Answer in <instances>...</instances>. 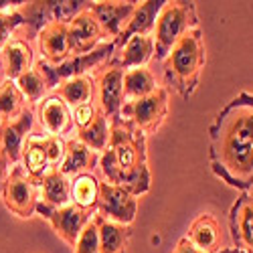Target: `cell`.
<instances>
[{"instance_id": "cell-26", "label": "cell", "mask_w": 253, "mask_h": 253, "mask_svg": "<svg viewBox=\"0 0 253 253\" xmlns=\"http://www.w3.org/2000/svg\"><path fill=\"white\" fill-rule=\"evenodd\" d=\"M99 186L101 182L93 172H85L71 178V203L89 211V213H95L99 201Z\"/></svg>"}, {"instance_id": "cell-30", "label": "cell", "mask_w": 253, "mask_h": 253, "mask_svg": "<svg viewBox=\"0 0 253 253\" xmlns=\"http://www.w3.org/2000/svg\"><path fill=\"white\" fill-rule=\"evenodd\" d=\"M110 138H112V124L103 114H99L95 122L87 126L85 130H77V140H81L95 154L105 152V148L110 146Z\"/></svg>"}, {"instance_id": "cell-29", "label": "cell", "mask_w": 253, "mask_h": 253, "mask_svg": "<svg viewBox=\"0 0 253 253\" xmlns=\"http://www.w3.org/2000/svg\"><path fill=\"white\" fill-rule=\"evenodd\" d=\"M23 29H29L27 14H25V2H16L8 10L0 12V51H2L12 39H20L18 33Z\"/></svg>"}, {"instance_id": "cell-7", "label": "cell", "mask_w": 253, "mask_h": 253, "mask_svg": "<svg viewBox=\"0 0 253 253\" xmlns=\"http://www.w3.org/2000/svg\"><path fill=\"white\" fill-rule=\"evenodd\" d=\"M2 201L12 215L29 219L39 209V182L27 174L23 164L10 168L2 188Z\"/></svg>"}, {"instance_id": "cell-25", "label": "cell", "mask_w": 253, "mask_h": 253, "mask_svg": "<svg viewBox=\"0 0 253 253\" xmlns=\"http://www.w3.org/2000/svg\"><path fill=\"white\" fill-rule=\"evenodd\" d=\"M160 85L156 81V75L148 67L128 69L124 73V97L126 101H136L156 91Z\"/></svg>"}, {"instance_id": "cell-10", "label": "cell", "mask_w": 253, "mask_h": 253, "mask_svg": "<svg viewBox=\"0 0 253 253\" xmlns=\"http://www.w3.org/2000/svg\"><path fill=\"white\" fill-rule=\"evenodd\" d=\"M35 112L27 108L16 120L0 124V152L4 154L10 166H16L23 160V150L29 136L33 134Z\"/></svg>"}, {"instance_id": "cell-32", "label": "cell", "mask_w": 253, "mask_h": 253, "mask_svg": "<svg viewBox=\"0 0 253 253\" xmlns=\"http://www.w3.org/2000/svg\"><path fill=\"white\" fill-rule=\"evenodd\" d=\"M101 114L97 101H87V103H81L71 108V116H73V124L77 130H85L87 126H91L95 122V118Z\"/></svg>"}, {"instance_id": "cell-28", "label": "cell", "mask_w": 253, "mask_h": 253, "mask_svg": "<svg viewBox=\"0 0 253 253\" xmlns=\"http://www.w3.org/2000/svg\"><path fill=\"white\" fill-rule=\"evenodd\" d=\"M29 108L25 95L20 93L18 85L10 79L0 81V124L12 122Z\"/></svg>"}, {"instance_id": "cell-27", "label": "cell", "mask_w": 253, "mask_h": 253, "mask_svg": "<svg viewBox=\"0 0 253 253\" xmlns=\"http://www.w3.org/2000/svg\"><path fill=\"white\" fill-rule=\"evenodd\" d=\"M14 83L18 85L20 93L25 95L27 103H39L41 99H45L47 93L53 89L51 83H49V77L45 73V69L41 67L39 63H37L33 69H29L25 75H20Z\"/></svg>"}, {"instance_id": "cell-18", "label": "cell", "mask_w": 253, "mask_h": 253, "mask_svg": "<svg viewBox=\"0 0 253 253\" xmlns=\"http://www.w3.org/2000/svg\"><path fill=\"white\" fill-rule=\"evenodd\" d=\"M67 205H71V178L59 168H51L39 182V207L61 209Z\"/></svg>"}, {"instance_id": "cell-5", "label": "cell", "mask_w": 253, "mask_h": 253, "mask_svg": "<svg viewBox=\"0 0 253 253\" xmlns=\"http://www.w3.org/2000/svg\"><path fill=\"white\" fill-rule=\"evenodd\" d=\"M168 89L160 85L156 91L136 101H126L122 110V120L144 136L156 134L168 116Z\"/></svg>"}, {"instance_id": "cell-11", "label": "cell", "mask_w": 253, "mask_h": 253, "mask_svg": "<svg viewBox=\"0 0 253 253\" xmlns=\"http://www.w3.org/2000/svg\"><path fill=\"white\" fill-rule=\"evenodd\" d=\"M105 33L99 25L95 14L85 4L81 12H77L69 23V43L71 55H87L95 51L101 43H105Z\"/></svg>"}, {"instance_id": "cell-24", "label": "cell", "mask_w": 253, "mask_h": 253, "mask_svg": "<svg viewBox=\"0 0 253 253\" xmlns=\"http://www.w3.org/2000/svg\"><path fill=\"white\" fill-rule=\"evenodd\" d=\"M55 95H59L69 108H75V105L87 103V101H95L93 75H79V77L61 81L55 87Z\"/></svg>"}, {"instance_id": "cell-4", "label": "cell", "mask_w": 253, "mask_h": 253, "mask_svg": "<svg viewBox=\"0 0 253 253\" xmlns=\"http://www.w3.org/2000/svg\"><path fill=\"white\" fill-rule=\"evenodd\" d=\"M199 27V16L195 2H180V0H168L162 4L156 27H154V59L162 61L170 55L174 45L188 33Z\"/></svg>"}, {"instance_id": "cell-22", "label": "cell", "mask_w": 253, "mask_h": 253, "mask_svg": "<svg viewBox=\"0 0 253 253\" xmlns=\"http://www.w3.org/2000/svg\"><path fill=\"white\" fill-rule=\"evenodd\" d=\"M20 164H23L27 174L31 178H35L37 182H41V178L51 170V164L47 158V148H45V134H31L29 136Z\"/></svg>"}, {"instance_id": "cell-20", "label": "cell", "mask_w": 253, "mask_h": 253, "mask_svg": "<svg viewBox=\"0 0 253 253\" xmlns=\"http://www.w3.org/2000/svg\"><path fill=\"white\" fill-rule=\"evenodd\" d=\"M0 61H2L4 79L16 81L20 75H25L29 69L35 67L33 47L25 39H12L10 43L0 51Z\"/></svg>"}, {"instance_id": "cell-6", "label": "cell", "mask_w": 253, "mask_h": 253, "mask_svg": "<svg viewBox=\"0 0 253 253\" xmlns=\"http://www.w3.org/2000/svg\"><path fill=\"white\" fill-rule=\"evenodd\" d=\"M124 73H126V69H122L116 61L105 63V65H101L99 69L93 71L95 101L110 124H118L122 120V110L126 103Z\"/></svg>"}, {"instance_id": "cell-34", "label": "cell", "mask_w": 253, "mask_h": 253, "mask_svg": "<svg viewBox=\"0 0 253 253\" xmlns=\"http://www.w3.org/2000/svg\"><path fill=\"white\" fill-rule=\"evenodd\" d=\"M172 253H201V251H199L191 241H188L186 235H184V237L178 239V243H176V247H174Z\"/></svg>"}, {"instance_id": "cell-2", "label": "cell", "mask_w": 253, "mask_h": 253, "mask_svg": "<svg viewBox=\"0 0 253 253\" xmlns=\"http://www.w3.org/2000/svg\"><path fill=\"white\" fill-rule=\"evenodd\" d=\"M97 166L105 182L124 186L134 197L146 195L152 186L146 136L136 132L124 120L112 124L110 146L105 148V152L99 154Z\"/></svg>"}, {"instance_id": "cell-8", "label": "cell", "mask_w": 253, "mask_h": 253, "mask_svg": "<svg viewBox=\"0 0 253 253\" xmlns=\"http://www.w3.org/2000/svg\"><path fill=\"white\" fill-rule=\"evenodd\" d=\"M95 215L130 227L138 215V197H134L130 191H126L124 186L110 184L103 180L99 186V201Z\"/></svg>"}, {"instance_id": "cell-15", "label": "cell", "mask_w": 253, "mask_h": 253, "mask_svg": "<svg viewBox=\"0 0 253 253\" xmlns=\"http://www.w3.org/2000/svg\"><path fill=\"white\" fill-rule=\"evenodd\" d=\"M35 116L39 118V124H41V128L45 130V134H51V136L67 134L73 126L71 108L55 93L47 95L45 99H41L37 103Z\"/></svg>"}, {"instance_id": "cell-21", "label": "cell", "mask_w": 253, "mask_h": 253, "mask_svg": "<svg viewBox=\"0 0 253 253\" xmlns=\"http://www.w3.org/2000/svg\"><path fill=\"white\" fill-rule=\"evenodd\" d=\"M99 154H95L93 150H89L85 144L77 138L67 140V148H65V158H63L59 170L65 174L67 178H75L79 174L91 172L93 166L97 164Z\"/></svg>"}, {"instance_id": "cell-35", "label": "cell", "mask_w": 253, "mask_h": 253, "mask_svg": "<svg viewBox=\"0 0 253 253\" xmlns=\"http://www.w3.org/2000/svg\"><path fill=\"white\" fill-rule=\"evenodd\" d=\"M8 160L4 158V154L0 152V197H2V188H4V182H6V178H8Z\"/></svg>"}, {"instance_id": "cell-33", "label": "cell", "mask_w": 253, "mask_h": 253, "mask_svg": "<svg viewBox=\"0 0 253 253\" xmlns=\"http://www.w3.org/2000/svg\"><path fill=\"white\" fill-rule=\"evenodd\" d=\"M45 148H47V158H49L51 168H59L63 158H65L67 140H63V136L45 134Z\"/></svg>"}, {"instance_id": "cell-17", "label": "cell", "mask_w": 253, "mask_h": 253, "mask_svg": "<svg viewBox=\"0 0 253 253\" xmlns=\"http://www.w3.org/2000/svg\"><path fill=\"white\" fill-rule=\"evenodd\" d=\"M154 37L152 35H136L128 39L122 47L116 49L112 61H116L122 69H138L148 67V63L154 59Z\"/></svg>"}, {"instance_id": "cell-9", "label": "cell", "mask_w": 253, "mask_h": 253, "mask_svg": "<svg viewBox=\"0 0 253 253\" xmlns=\"http://www.w3.org/2000/svg\"><path fill=\"white\" fill-rule=\"evenodd\" d=\"M37 213H41V217H45L51 225V229L55 231V235L59 239H63L67 245L75 247L81 231L87 227V223L93 219L95 213H89V211L81 209L77 205H67V207H61V209H45V207H39Z\"/></svg>"}, {"instance_id": "cell-31", "label": "cell", "mask_w": 253, "mask_h": 253, "mask_svg": "<svg viewBox=\"0 0 253 253\" xmlns=\"http://www.w3.org/2000/svg\"><path fill=\"white\" fill-rule=\"evenodd\" d=\"M73 253H99V231H97L95 215L87 223V227L81 231V235L73 247Z\"/></svg>"}, {"instance_id": "cell-23", "label": "cell", "mask_w": 253, "mask_h": 253, "mask_svg": "<svg viewBox=\"0 0 253 253\" xmlns=\"http://www.w3.org/2000/svg\"><path fill=\"white\" fill-rule=\"evenodd\" d=\"M97 231H99V253H128L132 231L130 227L108 221L95 215Z\"/></svg>"}, {"instance_id": "cell-12", "label": "cell", "mask_w": 253, "mask_h": 253, "mask_svg": "<svg viewBox=\"0 0 253 253\" xmlns=\"http://www.w3.org/2000/svg\"><path fill=\"white\" fill-rule=\"evenodd\" d=\"M37 43L41 51V59L47 65L57 67L63 61L71 57V43H69V23L61 20H49V23L37 33Z\"/></svg>"}, {"instance_id": "cell-3", "label": "cell", "mask_w": 253, "mask_h": 253, "mask_svg": "<svg viewBox=\"0 0 253 253\" xmlns=\"http://www.w3.org/2000/svg\"><path fill=\"white\" fill-rule=\"evenodd\" d=\"M207 65V49L203 31L197 27L188 31L164 59V73L180 97L188 99L199 87L201 73Z\"/></svg>"}, {"instance_id": "cell-19", "label": "cell", "mask_w": 253, "mask_h": 253, "mask_svg": "<svg viewBox=\"0 0 253 253\" xmlns=\"http://www.w3.org/2000/svg\"><path fill=\"white\" fill-rule=\"evenodd\" d=\"M162 4L164 2H160V0H144V2H138L132 16L128 18V23H126L122 35L116 41V49L122 47L126 41L136 37V35H152Z\"/></svg>"}, {"instance_id": "cell-16", "label": "cell", "mask_w": 253, "mask_h": 253, "mask_svg": "<svg viewBox=\"0 0 253 253\" xmlns=\"http://www.w3.org/2000/svg\"><path fill=\"white\" fill-rule=\"evenodd\" d=\"M186 239L191 241L201 253H221L225 251L223 243V229L221 223L217 221L215 215L211 213H201L199 217L193 219L191 227H188Z\"/></svg>"}, {"instance_id": "cell-1", "label": "cell", "mask_w": 253, "mask_h": 253, "mask_svg": "<svg viewBox=\"0 0 253 253\" xmlns=\"http://www.w3.org/2000/svg\"><path fill=\"white\" fill-rule=\"evenodd\" d=\"M209 164L217 178L249 193L253 186V91H239L209 128Z\"/></svg>"}, {"instance_id": "cell-36", "label": "cell", "mask_w": 253, "mask_h": 253, "mask_svg": "<svg viewBox=\"0 0 253 253\" xmlns=\"http://www.w3.org/2000/svg\"><path fill=\"white\" fill-rule=\"evenodd\" d=\"M221 253H245V251H239V249H225Z\"/></svg>"}, {"instance_id": "cell-13", "label": "cell", "mask_w": 253, "mask_h": 253, "mask_svg": "<svg viewBox=\"0 0 253 253\" xmlns=\"http://www.w3.org/2000/svg\"><path fill=\"white\" fill-rule=\"evenodd\" d=\"M136 4L138 2H130V0H93V2H87L89 10L99 20L108 41H118Z\"/></svg>"}, {"instance_id": "cell-37", "label": "cell", "mask_w": 253, "mask_h": 253, "mask_svg": "<svg viewBox=\"0 0 253 253\" xmlns=\"http://www.w3.org/2000/svg\"><path fill=\"white\" fill-rule=\"evenodd\" d=\"M249 195H251V197H253V186H251V191H249Z\"/></svg>"}, {"instance_id": "cell-14", "label": "cell", "mask_w": 253, "mask_h": 253, "mask_svg": "<svg viewBox=\"0 0 253 253\" xmlns=\"http://www.w3.org/2000/svg\"><path fill=\"white\" fill-rule=\"evenodd\" d=\"M231 237L235 249L253 253V197L243 193L229 211Z\"/></svg>"}]
</instances>
